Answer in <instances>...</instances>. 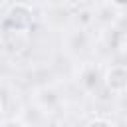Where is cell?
I'll use <instances>...</instances> for the list:
<instances>
[{"label":"cell","mask_w":127,"mask_h":127,"mask_svg":"<svg viewBox=\"0 0 127 127\" xmlns=\"http://www.w3.org/2000/svg\"><path fill=\"white\" fill-rule=\"evenodd\" d=\"M32 24H34V10L26 2H16L14 6H10V10L2 22V26L10 32H24Z\"/></svg>","instance_id":"6da1fadb"},{"label":"cell","mask_w":127,"mask_h":127,"mask_svg":"<svg viewBox=\"0 0 127 127\" xmlns=\"http://www.w3.org/2000/svg\"><path fill=\"white\" fill-rule=\"evenodd\" d=\"M105 87L107 91H111L113 95H123L127 89V67L123 64H115L105 71Z\"/></svg>","instance_id":"7a4b0ae2"},{"label":"cell","mask_w":127,"mask_h":127,"mask_svg":"<svg viewBox=\"0 0 127 127\" xmlns=\"http://www.w3.org/2000/svg\"><path fill=\"white\" fill-rule=\"evenodd\" d=\"M97 81H99L97 67H85L83 73H81V83H83V87H87V89H95V87H97Z\"/></svg>","instance_id":"3957f363"},{"label":"cell","mask_w":127,"mask_h":127,"mask_svg":"<svg viewBox=\"0 0 127 127\" xmlns=\"http://www.w3.org/2000/svg\"><path fill=\"white\" fill-rule=\"evenodd\" d=\"M85 127H113V123L109 121V119H103V117H95V119H91Z\"/></svg>","instance_id":"277c9868"},{"label":"cell","mask_w":127,"mask_h":127,"mask_svg":"<svg viewBox=\"0 0 127 127\" xmlns=\"http://www.w3.org/2000/svg\"><path fill=\"white\" fill-rule=\"evenodd\" d=\"M111 4H113V6H117V8H125L127 0H111Z\"/></svg>","instance_id":"5b68a950"},{"label":"cell","mask_w":127,"mask_h":127,"mask_svg":"<svg viewBox=\"0 0 127 127\" xmlns=\"http://www.w3.org/2000/svg\"><path fill=\"white\" fill-rule=\"evenodd\" d=\"M0 111H2V97H0Z\"/></svg>","instance_id":"8992f818"}]
</instances>
